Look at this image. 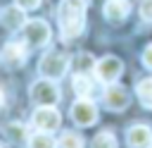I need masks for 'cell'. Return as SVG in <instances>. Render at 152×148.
Listing matches in <instances>:
<instances>
[{
	"label": "cell",
	"mask_w": 152,
	"mask_h": 148,
	"mask_svg": "<svg viewBox=\"0 0 152 148\" xmlns=\"http://www.w3.org/2000/svg\"><path fill=\"white\" fill-rule=\"evenodd\" d=\"M86 0H62L59 10H57V19H59V31L64 41H71L76 36H81L83 26H86Z\"/></svg>",
	"instance_id": "cell-1"
},
{
	"label": "cell",
	"mask_w": 152,
	"mask_h": 148,
	"mask_svg": "<svg viewBox=\"0 0 152 148\" xmlns=\"http://www.w3.org/2000/svg\"><path fill=\"white\" fill-rule=\"evenodd\" d=\"M28 98L31 103L36 105H55L59 100V88L55 84V79H48V76H40L31 84L28 88Z\"/></svg>",
	"instance_id": "cell-2"
},
{
	"label": "cell",
	"mask_w": 152,
	"mask_h": 148,
	"mask_svg": "<svg viewBox=\"0 0 152 148\" xmlns=\"http://www.w3.org/2000/svg\"><path fill=\"white\" fill-rule=\"evenodd\" d=\"M21 33H24V43L28 48H43L50 41V24L45 19H28V21H24Z\"/></svg>",
	"instance_id": "cell-3"
},
{
	"label": "cell",
	"mask_w": 152,
	"mask_h": 148,
	"mask_svg": "<svg viewBox=\"0 0 152 148\" xmlns=\"http://www.w3.org/2000/svg\"><path fill=\"white\" fill-rule=\"evenodd\" d=\"M66 69H69V57L62 53H48L38 62V74L48 79H59L66 74Z\"/></svg>",
	"instance_id": "cell-4"
},
{
	"label": "cell",
	"mask_w": 152,
	"mask_h": 148,
	"mask_svg": "<svg viewBox=\"0 0 152 148\" xmlns=\"http://www.w3.org/2000/svg\"><path fill=\"white\" fill-rule=\"evenodd\" d=\"M33 127L38 129V131H48V134H52V131H57L59 129V124H62V115L57 112V107L55 105H38V110L33 112Z\"/></svg>",
	"instance_id": "cell-5"
},
{
	"label": "cell",
	"mask_w": 152,
	"mask_h": 148,
	"mask_svg": "<svg viewBox=\"0 0 152 148\" xmlns=\"http://www.w3.org/2000/svg\"><path fill=\"white\" fill-rule=\"evenodd\" d=\"M95 76H97V81H102V84H114L119 76H121V72H124V62L119 60V57H114V55H107V57H102V60H97L95 62Z\"/></svg>",
	"instance_id": "cell-6"
},
{
	"label": "cell",
	"mask_w": 152,
	"mask_h": 148,
	"mask_svg": "<svg viewBox=\"0 0 152 148\" xmlns=\"http://www.w3.org/2000/svg\"><path fill=\"white\" fill-rule=\"evenodd\" d=\"M71 119L78 124V127H90L97 122V105L90 100V98H78L74 105H71Z\"/></svg>",
	"instance_id": "cell-7"
},
{
	"label": "cell",
	"mask_w": 152,
	"mask_h": 148,
	"mask_svg": "<svg viewBox=\"0 0 152 148\" xmlns=\"http://www.w3.org/2000/svg\"><path fill=\"white\" fill-rule=\"evenodd\" d=\"M102 100H104V105H107L109 110H114V112H121V110H126V107H128V103H131V95H128V91H126L121 84H116V81H114V84H107Z\"/></svg>",
	"instance_id": "cell-8"
},
{
	"label": "cell",
	"mask_w": 152,
	"mask_h": 148,
	"mask_svg": "<svg viewBox=\"0 0 152 148\" xmlns=\"http://www.w3.org/2000/svg\"><path fill=\"white\" fill-rule=\"evenodd\" d=\"M0 62H5L10 69H17L26 62V43H17V41H10L2 45V53H0Z\"/></svg>",
	"instance_id": "cell-9"
},
{
	"label": "cell",
	"mask_w": 152,
	"mask_h": 148,
	"mask_svg": "<svg viewBox=\"0 0 152 148\" xmlns=\"http://www.w3.org/2000/svg\"><path fill=\"white\" fill-rule=\"evenodd\" d=\"M128 148H152V129L145 124H135L126 134Z\"/></svg>",
	"instance_id": "cell-10"
},
{
	"label": "cell",
	"mask_w": 152,
	"mask_h": 148,
	"mask_svg": "<svg viewBox=\"0 0 152 148\" xmlns=\"http://www.w3.org/2000/svg\"><path fill=\"white\" fill-rule=\"evenodd\" d=\"M24 21H26V17H24V10H21L19 5L2 7V10H0V24H2L5 29L17 31V29H21V26H24Z\"/></svg>",
	"instance_id": "cell-11"
},
{
	"label": "cell",
	"mask_w": 152,
	"mask_h": 148,
	"mask_svg": "<svg viewBox=\"0 0 152 148\" xmlns=\"http://www.w3.org/2000/svg\"><path fill=\"white\" fill-rule=\"evenodd\" d=\"M102 12H104V17H107L109 21L119 24V21H124V19L128 17L131 2H128V0H107L104 7H102Z\"/></svg>",
	"instance_id": "cell-12"
},
{
	"label": "cell",
	"mask_w": 152,
	"mask_h": 148,
	"mask_svg": "<svg viewBox=\"0 0 152 148\" xmlns=\"http://www.w3.org/2000/svg\"><path fill=\"white\" fill-rule=\"evenodd\" d=\"M71 86L78 98H90V93H93V79L88 76V72H76Z\"/></svg>",
	"instance_id": "cell-13"
},
{
	"label": "cell",
	"mask_w": 152,
	"mask_h": 148,
	"mask_svg": "<svg viewBox=\"0 0 152 148\" xmlns=\"http://www.w3.org/2000/svg\"><path fill=\"white\" fill-rule=\"evenodd\" d=\"M135 95H138V100H140L142 107H150V110H152V76L138 81V86H135Z\"/></svg>",
	"instance_id": "cell-14"
},
{
	"label": "cell",
	"mask_w": 152,
	"mask_h": 148,
	"mask_svg": "<svg viewBox=\"0 0 152 148\" xmlns=\"http://www.w3.org/2000/svg\"><path fill=\"white\" fill-rule=\"evenodd\" d=\"M28 148H57V141L52 138V134L48 131H36L28 136Z\"/></svg>",
	"instance_id": "cell-15"
},
{
	"label": "cell",
	"mask_w": 152,
	"mask_h": 148,
	"mask_svg": "<svg viewBox=\"0 0 152 148\" xmlns=\"http://www.w3.org/2000/svg\"><path fill=\"white\" fill-rule=\"evenodd\" d=\"M7 138L14 141V143H26L28 131H26V127L21 122H12V124H7Z\"/></svg>",
	"instance_id": "cell-16"
},
{
	"label": "cell",
	"mask_w": 152,
	"mask_h": 148,
	"mask_svg": "<svg viewBox=\"0 0 152 148\" xmlns=\"http://www.w3.org/2000/svg\"><path fill=\"white\" fill-rule=\"evenodd\" d=\"M57 148H83V138L76 131H64L57 141Z\"/></svg>",
	"instance_id": "cell-17"
},
{
	"label": "cell",
	"mask_w": 152,
	"mask_h": 148,
	"mask_svg": "<svg viewBox=\"0 0 152 148\" xmlns=\"http://www.w3.org/2000/svg\"><path fill=\"white\" fill-rule=\"evenodd\" d=\"M90 146L93 148H116V136L112 131H100V134H95Z\"/></svg>",
	"instance_id": "cell-18"
},
{
	"label": "cell",
	"mask_w": 152,
	"mask_h": 148,
	"mask_svg": "<svg viewBox=\"0 0 152 148\" xmlns=\"http://www.w3.org/2000/svg\"><path fill=\"white\" fill-rule=\"evenodd\" d=\"M88 69H95V60H93L88 53H83V55L78 57V72H88Z\"/></svg>",
	"instance_id": "cell-19"
},
{
	"label": "cell",
	"mask_w": 152,
	"mask_h": 148,
	"mask_svg": "<svg viewBox=\"0 0 152 148\" xmlns=\"http://www.w3.org/2000/svg\"><path fill=\"white\" fill-rule=\"evenodd\" d=\"M140 17L145 21H152V0H142L140 2Z\"/></svg>",
	"instance_id": "cell-20"
},
{
	"label": "cell",
	"mask_w": 152,
	"mask_h": 148,
	"mask_svg": "<svg viewBox=\"0 0 152 148\" xmlns=\"http://www.w3.org/2000/svg\"><path fill=\"white\" fill-rule=\"evenodd\" d=\"M14 5H19L24 12H28V10H36L40 5V0H14Z\"/></svg>",
	"instance_id": "cell-21"
},
{
	"label": "cell",
	"mask_w": 152,
	"mask_h": 148,
	"mask_svg": "<svg viewBox=\"0 0 152 148\" xmlns=\"http://www.w3.org/2000/svg\"><path fill=\"white\" fill-rule=\"evenodd\" d=\"M142 64H145L147 69H152V43L142 50Z\"/></svg>",
	"instance_id": "cell-22"
},
{
	"label": "cell",
	"mask_w": 152,
	"mask_h": 148,
	"mask_svg": "<svg viewBox=\"0 0 152 148\" xmlns=\"http://www.w3.org/2000/svg\"><path fill=\"white\" fill-rule=\"evenodd\" d=\"M2 105H5V91L0 88V107H2Z\"/></svg>",
	"instance_id": "cell-23"
},
{
	"label": "cell",
	"mask_w": 152,
	"mask_h": 148,
	"mask_svg": "<svg viewBox=\"0 0 152 148\" xmlns=\"http://www.w3.org/2000/svg\"><path fill=\"white\" fill-rule=\"evenodd\" d=\"M0 148H2V146H0Z\"/></svg>",
	"instance_id": "cell-24"
}]
</instances>
